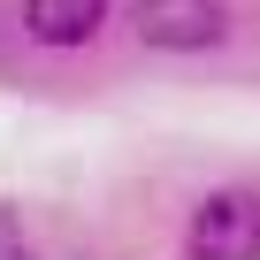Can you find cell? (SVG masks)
I'll return each mask as SVG.
<instances>
[{
  "mask_svg": "<svg viewBox=\"0 0 260 260\" xmlns=\"http://www.w3.org/2000/svg\"><path fill=\"white\" fill-rule=\"evenodd\" d=\"M130 31L161 54H199L230 39V0H130Z\"/></svg>",
  "mask_w": 260,
  "mask_h": 260,
  "instance_id": "cell-1",
  "label": "cell"
},
{
  "mask_svg": "<svg viewBox=\"0 0 260 260\" xmlns=\"http://www.w3.org/2000/svg\"><path fill=\"white\" fill-rule=\"evenodd\" d=\"M191 260H260V191H214L191 230H184Z\"/></svg>",
  "mask_w": 260,
  "mask_h": 260,
  "instance_id": "cell-2",
  "label": "cell"
},
{
  "mask_svg": "<svg viewBox=\"0 0 260 260\" xmlns=\"http://www.w3.org/2000/svg\"><path fill=\"white\" fill-rule=\"evenodd\" d=\"M107 23V0H23V31L39 46H84Z\"/></svg>",
  "mask_w": 260,
  "mask_h": 260,
  "instance_id": "cell-3",
  "label": "cell"
},
{
  "mask_svg": "<svg viewBox=\"0 0 260 260\" xmlns=\"http://www.w3.org/2000/svg\"><path fill=\"white\" fill-rule=\"evenodd\" d=\"M0 260H39V252H31V237H23V222H16L8 207H0Z\"/></svg>",
  "mask_w": 260,
  "mask_h": 260,
  "instance_id": "cell-4",
  "label": "cell"
}]
</instances>
